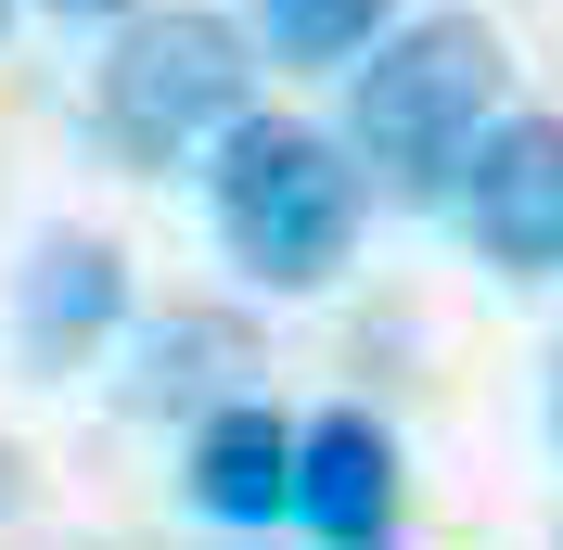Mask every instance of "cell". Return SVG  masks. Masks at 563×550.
I'll return each instance as SVG.
<instances>
[{"mask_svg": "<svg viewBox=\"0 0 563 550\" xmlns=\"http://www.w3.org/2000/svg\"><path fill=\"white\" fill-rule=\"evenodd\" d=\"M346 77V116H333V154L358 167V193H385V206H449L461 154L512 103V65H499V38L474 13H397Z\"/></svg>", "mask_w": 563, "mask_h": 550, "instance_id": "obj_1", "label": "cell"}, {"mask_svg": "<svg viewBox=\"0 0 563 550\" xmlns=\"http://www.w3.org/2000/svg\"><path fill=\"white\" fill-rule=\"evenodd\" d=\"M358 167L333 154V129H308V116H231V129L206 141V218L218 243H231V270L269 282V295H320V282L346 270L358 243Z\"/></svg>", "mask_w": 563, "mask_h": 550, "instance_id": "obj_2", "label": "cell"}, {"mask_svg": "<svg viewBox=\"0 0 563 550\" xmlns=\"http://www.w3.org/2000/svg\"><path fill=\"white\" fill-rule=\"evenodd\" d=\"M256 103V52L231 13H206V0H141V13H115V52L90 65V129H103L115 167H192L231 116Z\"/></svg>", "mask_w": 563, "mask_h": 550, "instance_id": "obj_3", "label": "cell"}, {"mask_svg": "<svg viewBox=\"0 0 563 550\" xmlns=\"http://www.w3.org/2000/svg\"><path fill=\"white\" fill-rule=\"evenodd\" d=\"M449 218L474 231L487 270L563 282V116L499 103L487 129H474V154H461V179H449Z\"/></svg>", "mask_w": 563, "mask_h": 550, "instance_id": "obj_4", "label": "cell"}, {"mask_svg": "<svg viewBox=\"0 0 563 550\" xmlns=\"http://www.w3.org/2000/svg\"><path fill=\"white\" fill-rule=\"evenodd\" d=\"M282 513L308 525L320 550H385L397 538V436L372 410L295 422V499H282Z\"/></svg>", "mask_w": 563, "mask_h": 550, "instance_id": "obj_5", "label": "cell"}, {"mask_svg": "<svg viewBox=\"0 0 563 550\" xmlns=\"http://www.w3.org/2000/svg\"><path fill=\"white\" fill-rule=\"evenodd\" d=\"M115 320H129V256H115L103 231H52L26 256V282H13V333H26V359H77V345H103Z\"/></svg>", "mask_w": 563, "mask_h": 550, "instance_id": "obj_6", "label": "cell"}, {"mask_svg": "<svg viewBox=\"0 0 563 550\" xmlns=\"http://www.w3.org/2000/svg\"><path fill=\"white\" fill-rule=\"evenodd\" d=\"M295 499V422L269 397H218L192 422V513L206 525H282Z\"/></svg>", "mask_w": 563, "mask_h": 550, "instance_id": "obj_7", "label": "cell"}, {"mask_svg": "<svg viewBox=\"0 0 563 550\" xmlns=\"http://www.w3.org/2000/svg\"><path fill=\"white\" fill-rule=\"evenodd\" d=\"M231 26H244V52H269V65H358L372 38L397 26V0H231Z\"/></svg>", "mask_w": 563, "mask_h": 550, "instance_id": "obj_8", "label": "cell"}, {"mask_svg": "<svg viewBox=\"0 0 563 550\" xmlns=\"http://www.w3.org/2000/svg\"><path fill=\"white\" fill-rule=\"evenodd\" d=\"M231 372V333L218 320H167V333H141V410H167V397H206V384Z\"/></svg>", "mask_w": 563, "mask_h": 550, "instance_id": "obj_9", "label": "cell"}, {"mask_svg": "<svg viewBox=\"0 0 563 550\" xmlns=\"http://www.w3.org/2000/svg\"><path fill=\"white\" fill-rule=\"evenodd\" d=\"M38 13H65V26H115V13H141V0H38Z\"/></svg>", "mask_w": 563, "mask_h": 550, "instance_id": "obj_10", "label": "cell"}, {"mask_svg": "<svg viewBox=\"0 0 563 550\" xmlns=\"http://www.w3.org/2000/svg\"><path fill=\"white\" fill-rule=\"evenodd\" d=\"M0 513H13V448H0Z\"/></svg>", "mask_w": 563, "mask_h": 550, "instance_id": "obj_11", "label": "cell"}, {"mask_svg": "<svg viewBox=\"0 0 563 550\" xmlns=\"http://www.w3.org/2000/svg\"><path fill=\"white\" fill-rule=\"evenodd\" d=\"M551 436H563V372H551Z\"/></svg>", "mask_w": 563, "mask_h": 550, "instance_id": "obj_12", "label": "cell"}, {"mask_svg": "<svg viewBox=\"0 0 563 550\" xmlns=\"http://www.w3.org/2000/svg\"><path fill=\"white\" fill-rule=\"evenodd\" d=\"M0 26H13V0H0Z\"/></svg>", "mask_w": 563, "mask_h": 550, "instance_id": "obj_13", "label": "cell"}]
</instances>
